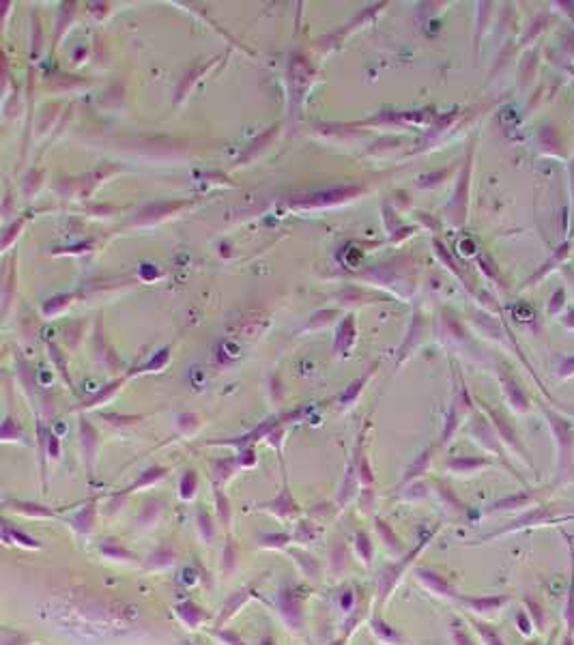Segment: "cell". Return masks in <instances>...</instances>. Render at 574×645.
I'll return each instance as SVG.
<instances>
[{"label":"cell","instance_id":"1","mask_svg":"<svg viewBox=\"0 0 574 645\" xmlns=\"http://www.w3.org/2000/svg\"><path fill=\"white\" fill-rule=\"evenodd\" d=\"M428 538H432V534H428L424 540H420V544L415 546V549H411V551H407L400 559H396L394 563H390V566H386L381 570V574H378V580H376V598H374V607H372V611H383V605L388 602V598L392 596V592L396 590V585L400 583V578H403V574L413 566V561L417 559V555L422 553V549H424V544H426V540Z\"/></svg>","mask_w":574,"mask_h":645},{"label":"cell","instance_id":"2","mask_svg":"<svg viewBox=\"0 0 574 645\" xmlns=\"http://www.w3.org/2000/svg\"><path fill=\"white\" fill-rule=\"evenodd\" d=\"M274 607L276 613L280 617V622L286 626V630L301 634L305 628V607H303V596L291 588V585H282L274 598Z\"/></svg>","mask_w":574,"mask_h":645},{"label":"cell","instance_id":"3","mask_svg":"<svg viewBox=\"0 0 574 645\" xmlns=\"http://www.w3.org/2000/svg\"><path fill=\"white\" fill-rule=\"evenodd\" d=\"M368 628L372 632V636L386 645H405L407 636L403 634L400 628L392 626L390 622H386V617L381 615V611H372L368 617Z\"/></svg>","mask_w":574,"mask_h":645},{"label":"cell","instance_id":"4","mask_svg":"<svg viewBox=\"0 0 574 645\" xmlns=\"http://www.w3.org/2000/svg\"><path fill=\"white\" fill-rule=\"evenodd\" d=\"M259 510H263V512H267L271 516H278V519H282V521H293V519H299V516H301V507L293 499V495L288 493L286 486H284V490L276 499L261 503Z\"/></svg>","mask_w":574,"mask_h":645},{"label":"cell","instance_id":"5","mask_svg":"<svg viewBox=\"0 0 574 645\" xmlns=\"http://www.w3.org/2000/svg\"><path fill=\"white\" fill-rule=\"evenodd\" d=\"M415 578L428 592H432L439 598H450V600L458 598V594H456V590H454V585L450 583V580L445 576H441L439 572L430 570V568H415Z\"/></svg>","mask_w":574,"mask_h":645},{"label":"cell","instance_id":"6","mask_svg":"<svg viewBox=\"0 0 574 645\" xmlns=\"http://www.w3.org/2000/svg\"><path fill=\"white\" fill-rule=\"evenodd\" d=\"M254 592H257V588H254V585H245L243 590L232 592V594L224 600V605L220 607V611H218V615H215V619H213V628H224V624H226L228 619H232V617L237 615V611H241V609L247 605V600L254 596Z\"/></svg>","mask_w":574,"mask_h":645},{"label":"cell","instance_id":"7","mask_svg":"<svg viewBox=\"0 0 574 645\" xmlns=\"http://www.w3.org/2000/svg\"><path fill=\"white\" fill-rule=\"evenodd\" d=\"M97 553L110 561H120V563H142V559L116 538H103L97 542Z\"/></svg>","mask_w":574,"mask_h":645},{"label":"cell","instance_id":"8","mask_svg":"<svg viewBox=\"0 0 574 645\" xmlns=\"http://www.w3.org/2000/svg\"><path fill=\"white\" fill-rule=\"evenodd\" d=\"M286 553H288V557H293V561H295V566H297V570H299V574H301L303 578L312 580V583H314V580L321 578L323 566H321V561H318L312 553H308V551L301 549V546L286 549Z\"/></svg>","mask_w":574,"mask_h":645},{"label":"cell","instance_id":"9","mask_svg":"<svg viewBox=\"0 0 574 645\" xmlns=\"http://www.w3.org/2000/svg\"><path fill=\"white\" fill-rule=\"evenodd\" d=\"M174 615L179 617V622L187 628V630H198L203 628L207 622H209V615L207 611L194 602V600H183L174 607Z\"/></svg>","mask_w":574,"mask_h":645},{"label":"cell","instance_id":"10","mask_svg":"<svg viewBox=\"0 0 574 645\" xmlns=\"http://www.w3.org/2000/svg\"><path fill=\"white\" fill-rule=\"evenodd\" d=\"M95 523H97V507L93 501H89L82 510H78L69 519V527L80 540L91 538V534L95 532Z\"/></svg>","mask_w":574,"mask_h":645},{"label":"cell","instance_id":"11","mask_svg":"<svg viewBox=\"0 0 574 645\" xmlns=\"http://www.w3.org/2000/svg\"><path fill=\"white\" fill-rule=\"evenodd\" d=\"M176 557L179 553L168 546V544H159L155 551H151L145 559H142V570L145 572H162V570H168L176 563Z\"/></svg>","mask_w":574,"mask_h":645},{"label":"cell","instance_id":"12","mask_svg":"<svg viewBox=\"0 0 574 645\" xmlns=\"http://www.w3.org/2000/svg\"><path fill=\"white\" fill-rule=\"evenodd\" d=\"M241 566V549L237 544V540L232 538V534H226L224 538V546L220 553V572L222 576H232Z\"/></svg>","mask_w":574,"mask_h":645},{"label":"cell","instance_id":"13","mask_svg":"<svg viewBox=\"0 0 574 645\" xmlns=\"http://www.w3.org/2000/svg\"><path fill=\"white\" fill-rule=\"evenodd\" d=\"M3 542H5V546H11V544H16V546H22V549H28V551H39L43 544L35 538V536H30V534H26V532H22V529H18L16 525H11L9 521H5L3 523Z\"/></svg>","mask_w":574,"mask_h":645},{"label":"cell","instance_id":"14","mask_svg":"<svg viewBox=\"0 0 574 645\" xmlns=\"http://www.w3.org/2000/svg\"><path fill=\"white\" fill-rule=\"evenodd\" d=\"M374 532H376L378 540L383 542V546H386L392 555H400V557L405 555V544H403L400 536L396 534V529L388 521L374 519Z\"/></svg>","mask_w":574,"mask_h":645},{"label":"cell","instance_id":"15","mask_svg":"<svg viewBox=\"0 0 574 645\" xmlns=\"http://www.w3.org/2000/svg\"><path fill=\"white\" fill-rule=\"evenodd\" d=\"M293 544L291 532H267L257 538V546L263 551H286Z\"/></svg>","mask_w":574,"mask_h":645},{"label":"cell","instance_id":"16","mask_svg":"<svg viewBox=\"0 0 574 645\" xmlns=\"http://www.w3.org/2000/svg\"><path fill=\"white\" fill-rule=\"evenodd\" d=\"M196 532H198L201 542L207 546H211L218 538V525L213 521V516L205 507H198V512H196Z\"/></svg>","mask_w":574,"mask_h":645},{"label":"cell","instance_id":"17","mask_svg":"<svg viewBox=\"0 0 574 645\" xmlns=\"http://www.w3.org/2000/svg\"><path fill=\"white\" fill-rule=\"evenodd\" d=\"M463 605H467L473 613H480V615H490L495 611H499L507 598L503 596H488V598H458Z\"/></svg>","mask_w":574,"mask_h":645},{"label":"cell","instance_id":"18","mask_svg":"<svg viewBox=\"0 0 574 645\" xmlns=\"http://www.w3.org/2000/svg\"><path fill=\"white\" fill-rule=\"evenodd\" d=\"M349 563H351V559H349V549H347V544H344L342 540H338V542L332 546V551H330L327 568H330V572H332L334 576H342V574L349 570Z\"/></svg>","mask_w":574,"mask_h":645},{"label":"cell","instance_id":"19","mask_svg":"<svg viewBox=\"0 0 574 645\" xmlns=\"http://www.w3.org/2000/svg\"><path fill=\"white\" fill-rule=\"evenodd\" d=\"M13 512L18 514H24L28 519H58L56 510L47 507V505H41V503H33V501H13L11 503Z\"/></svg>","mask_w":574,"mask_h":645},{"label":"cell","instance_id":"20","mask_svg":"<svg viewBox=\"0 0 574 645\" xmlns=\"http://www.w3.org/2000/svg\"><path fill=\"white\" fill-rule=\"evenodd\" d=\"M291 534H293V544H297V546L303 549V546H308V544H312V542L318 540V534H321V529H318V525H314L312 521L301 519V521H297V525H295V529Z\"/></svg>","mask_w":574,"mask_h":645},{"label":"cell","instance_id":"21","mask_svg":"<svg viewBox=\"0 0 574 645\" xmlns=\"http://www.w3.org/2000/svg\"><path fill=\"white\" fill-rule=\"evenodd\" d=\"M162 514H164V501H159V499L147 501L145 507H142V512H140V516L136 519V527H138V529H149V527H153V525L159 521V516H162Z\"/></svg>","mask_w":574,"mask_h":645},{"label":"cell","instance_id":"22","mask_svg":"<svg viewBox=\"0 0 574 645\" xmlns=\"http://www.w3.org/2000/svg\"><path fill=\"white\" fill-rule=\"evenodd\" d=\"M353 546H355V555L359 557V561H361L364 566L370 568V566H372V559H374V551H376V546H374L370 534H368V532H357L355 538H353Z\"/></svg>","mask_w":574,"mask_h":645},{"label":"cell","instance_id":"23","mask_svg":"<svg viewBox=\"0 0 574 645\" xmlns=\"http://www.w3.org/2000/svg\"><path fill=\"white\" fill-rule=\"evenodd\" d=\"M215 514H218V523L220 527L230 534V527H232V507H230V501L228 497L218 488L215 490Z\"/></svg>","mask_w":574,"mask_h":645},{"label":"cell","instance_id":"24","mask_svg":"<svg viewBox=\"0 0 574 645\" xmlns=\"http://www.w3.org/2000/svg\"><path fill=\"white\" fill-rule=\"evenodd\" d=\"M209 634H211L220 645H247V641H245L239 632H235V630H230V628H209Z\"/></svg>","mask_w":574,"mask_h":645},{"label":"cell","instance_id":"25","mask_svg":"<svg viewBox=\"0 0 574 645\" xmlns=\"http://www.w3.org/2000/svg\"><path fill=\"white\" fill-rule=\"evenodd\" d=\"M196 488H198V478H196V471H187V473L181 478V484H179V497H181L183 501L194 499Z\"/></svg>","mask_w":574,"mask_h":645},{"label":"cell","instance_id":"26","mask_svg":"<svg viewBox=\"0 0 574 645\" xmlns=\"http://www.w3.org/2000/svg\"><path fill=\"white\" fill-rule=\"evenodd\" d=\"M0 645H33V639L24 632L3 628V636H0Z\"/></svg>","mask_w":574,"mask_h":645},{"label":"cell","instance_id":"27","mask_svg":"<svg viewBox=\"0 0 574 645\" xmlns=\"http://www.w3.org/2000/svg\"><path fill=\"white\" fill-rule=\"evenodd\" d=\"M164 473H166V471H164V469H159V467H157V469H149V471H147V473L140 478V482H136L134 486H130V488L125 490V495H130L132 490H136V488H140V486H149V484H153V482L162 480V478H164Z\"/></svg>","mask_w":574,"mask_h":645},{"label":"cell","instance_id":"28","mask_svg":"<svg viewBox=\"0 0 574 645\" xmlns=\"http://www.w3.org/2000/svg\"><path fill=\"white\" fill-rule=\"evenodd\" d=\"M475 628H478V632H480V636L484 639L486 645H505L503 639H501L490 626H486V624H475Z\"/></svg>","mask_w":574,"mask_h":645},{"label":"cell","instance_id":"29","mask_svg":"<svg viewBox=\"0 0 574 645\" xmlns=\"http://www.w3.org/2000/svg\"><path fill=\"white\" fill-rule=\"evenodd\" d=\"M450 634H452V643H454V645H473L469 632H467L463 626H458V624H454V626L450 628Z\"/></svg>","mask_w":574,"mask_h":645},{"label":"cell","instance_id":"30","mask_svg":"<svg viewBox=\"0 0 574 645\" xmlns=\"http://www.w3.org/2000/svg\"><path fill=\"white\" fill-rule=\"evenodd\" d=\"M259 645H278V639L274 634H263L261 641H259Z\"/></svg>","mask_w":574,"mask_h":645}]
</instances>
